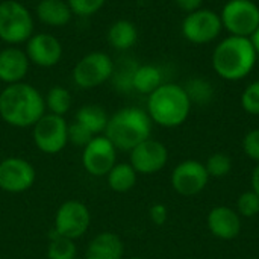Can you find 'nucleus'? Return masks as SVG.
I'll return each mask as SVG.
<instances>
[{"mask_svg":"<svg viewBox=\"0 0 259 259\" xmlns=\"http://www.w3.org/2000/svg\"><path fill=\"white\" fill-rule=\"evenodd\" d=\"M258 53L250 38L228 35L212 50L211 65L215 74L228 82L246 79L255 68Z\"/></svg>","mask_w":259,"mask_h":259,"instance_id":"f257e3e1","label":"nucleus"},{"mask_svg":"<svg viewBox=\"0 0 259 259\" xmlns=\"http://www.w3.org/2000/svg\"><path fill=\"white\" fill-rule=\"evenodd\" d=\"M44 114V97L29 83H11L0 93V117L12 127H33Z\"/></svg>","mask_w":259,"mask_h":259,"instance_id":"f03ea898","label":"nucleus"},{"mask_svg":"<svg viewBox=\"0 0 259 259\" xmlns=\"http://www.w3.org/2000/svg\"><path fill=\"white\" fill-rule=\"evenodd\" d=\"M191 100L182 85L164 82L147 97V114L152 123L171 129L184 124L191 112Z\"/></svg>","mask_w":259,"mask_h":259,"instance_id":"7ed1b4c3","label":"nucleus"},{"mask_svg":"<svg viewBox=\"0 0 259 259\" xmlns=\"http://www.w3.org/2000/svg\"><path fill=\"white\" fill-rule=\"evenodd\" d=\"M152 120L147 111L135 106L123 108L109 117L103 135L115 146L117 150L131 152L140 143L150 138Z\"/></svg>","mask_w":259,"mask_h":259,"instance_id":"20e7f679","label":"nucleus"},{"mask_svg":"<svg viewBox=\"0 0 259 259\" xmlns=\"http://www.w3.org/2000/svg\"><path fill=\"white\" fill-rule=\"evenodd\" d=\"M33 35V18L29 9L15 0L0 3V39L21 44Z\"/></svg>","mask_w":259,"mask_h":259,"instance_id":"39448f33","label":"nucleus"},{"mask_svg":"<svg viewBox=\"0 0 259 259\" xmlns=\"http://www.w3.org/2000/svg\"><path fill=\"white\" fill-rule=\"evenodd\" d=\"M220 20L229 35L252 38L259 27V6L253 0H228Z\"/></svg>","mask_w":259,"mask_h":259,"instance_id":"423d86ee","label":"nucleus"},{"mask_svg":"<svg viewBox=\"0 0 259 259\" xmlns=\"http://www.w3.org/2000/svg\"><path fill=\"white\" fill-rule=\"evenodd\" d=\"M181 30L188 42L203 46L215 41L222 35L223 24L220 20V14L208 8H200L185 15Z\"/></svg>","mask_w":259,"mask_h":259,"instance_id":"0eeeda50","label":"nucleus"},{"mask_svg":"<svg viewBox=\"0 0 259 259\" xmlns=\"http://www.w3.org/2000/svg\"><path fill=\"white\" fill-rule=\"evenodd\" d=\"M36 149L46 155H56L68 144V123L64 117L44 114L32 127Z\"/></svg>","mask_w":259,"mask_h":259,"instance_id":"6e6552de","label":"nucleus"},{"mask_svg":"<svg viewBox=\"0 0 259 259\" xmlns=\"http://www.w3.org/2000/svg\"><path fill=\"white\" fill-rule=\"evenodd\" d=\"M90 225L91 214L88 206L79 200H67L56 209L53 232L76 241L88 232Z\"/></svg>","mask_w":259,"mask_h":259,"instance_id":"1a4fd4ad","label":"nucleus"},{"mask_svg":"<svg viewBox=\"0 0 259 259\" xmlns=\"http://www.w3.org/2000/svg\"><path fill=\"white\" fill-rule=\"evenodd\" d=\"M114 74L112 59L102 52L83 56L73 70V80L79 88L90 90L105 83Z\"/></svg>","mask_w":259,"mask_h":259,"instance_id":"9d476101","label":"nucleus"},{"mask_svg":"<svg viewBox=\"0 0 259 259\" xmlns=\"http://www.w3.org/2000/svg\"><path fill=\"white\" fill-rule=\"evenodd\" d=\"M36 181L35 167L24 158L9 156L0 161V190L20 194L33 187Z\"/></svg>","mask_w":259,"mask_h":259,"instance_id":"9b49d317","label":"nucleus"},{"mask_svg":"<svg viewBox=\"0 0 259 259\" xmlns=\"http://www.w3.org/2000/svg\"><path fill=\"white\" fill-rule=\"evenodd\" d=\"M117 164V149L105 137L96 135L82 152V165L87 173L96 178L106 176Z\"/></svg>","mask_w":259,"mask_h":259,"instance_id":"f8f14e48","label":"nucleus"},{"mask_svg":"<svg viewBox=\"0 0 259 259\" xmlns=\"http://www.w3.org/2000/svg\"><path fill=\"white\" fill-rule=\"evenodd\" d=\"M170 182L178 194L190 197L202 193L206 188L209 175L205 168V164L200 161L185 159L173 168Z\"/></svg>","mask_w":259,"mask_h":259,"instance_id":"ddd939ff","label":"nucleus"},{"mask_svg":"<svg viewBox=\"0 0 259 259\" xmlns=\"http://www.w3.org/2000/svg\"><path fill=\"white\" fill-rule=\"evenodd\" d=\"M168 162V150L164 143L147 138L129 152V164L138 175H155Z\"/></svg>","mask_w":259,"mask_h":259,"instance_id":"4468645a","label":"nucleus"},{"mask_svg":"<svg viewBox=\"0 0 259 259\" xmlns=\"http://www.w3.org/2000/svg\"><path fill=\"white\" fill-rule=\"evenodd\" d=\"M26 55L30 62L39 67H53L62 58V46L58 38L49 33H36L27 39Z\"/></svg>","mask_w":259,"mask_h":259,"instance_id":"2eb2a0df","label":"nucleus"},{"mask_svg":"<svg viewBox=\"0 0 259 259\" xmlns=\"http://www.w3.org/2000/svg\"><path fill=\"white\" fill-rule=\"evenodd\" d=\"M206 226L215 238L223 241H231L240 235L243 223L240 214L235 209L222 205L212 208L208 212Z\"/></svg>","mask_w":259,"mask_h":259,"instance_id":"dca6fc26","label":"nucleus"},{"mask_svg":"<svg viewBox=\"0 0 259 259\" xmlns=\"http://www.w3.org/2000/svg\"><path fill=\"white\" fill-rule=\"evenodd\" d=\"M29 70L27 55L17 49L8 47L0 50V80L11 85L18 83L24 79Z\"/></svg>","mask_w":259,"mask_h":259,"instance_id":"f3484780","label":"nucleus"},{"mask_svg":"<svg viewBox=\"0 0 259 259\" xmlns=\"http://www.w3.org/2000/svg\"><path fill=\"white\" fill-rule=\"evenodd\" d=\"M124 244L114 232L97 234L87 246L85 259H123Z\"/></svg>","mask_w":259,"mask_h":259,"instance_id":"a211bd4d","label":"nucleus"},{"mask_svg":"<svg viewBox=\"0 0 259 259\" xmlns=\"http://www.w3.org/2000/svg\"><path fill=\"white\" fill-rule=\"evenodd\" d=\"M71 9L67 2L62 0H41L36 6L38 18L52 27H61L68 24L71 18Z\"/></svg>","mask_w":259,"mask_h":259,"instance_id":"6ab92c4d","label":"nucleus"},{"mask_svg":"<svg viewBox=\"0 0 259 259\" xmlns=\"http://www.w3.org/2000/svg\"><path fill=\"white\" fill-rule=\"evenodd\" d=\"M108 41L117 50H127L138 41V30L129 20H117L108 30Z\"/></svg>","mask_w":259,"mask_h":259,"instance_id":"aec40b11","label":"nucleus"},{"mask_svg":"<svg viewBox=\"0 0 259 259\" xmlns=\"http://www.w3.org/2000/svg\"><path fill=\"white\" fill-rule=\"evenodd\" d=\"M162 82V71L156 65H138L132 76V90L141 94H152Z\"/></svg>","mask_w":259,"mask_h":259,"instance_id":"412c9836","label":"nucleus"},{"mask_svg":"<svg viewBox=\"0 0 259 259\" xmlns=\"http://www.w3.org/2000/svg\"><path fill=\"white\" fill-rule=\"evenodd\" d=\"M108 185L115 193H127L131 191L138 181V173L129 162H117L111 171L106 175Z\"/></svg>","mask_w":259,"mask_h":259,"instance_id":"4be33fe9","label":"nucleus"},{"mask_svg":"<svg viewBox=\"0 0 259 259\" xmlns=\"http://www.w3.org/2000/svg\"><path fill=\"white\" fill-rule=\"evenodd\" d=\"M76 121L85 126L93 135H100L105 132L109 117L108 112L99 105H85L76 114Z\"/></svg>","mask_w":259,"mask_h":259,"instance_id":"5701e85b","label":"nucleus"},{"mask_svg":"<svg viewBox=\"0 0 259 259\" xmlns=\"http://www.w3.org/2000/svg\"><path fill=\"white\" fill-rule=\"evenodd\" d=\"M184 88L191 100V105L205 106L212 102L214 94H215L212 83L205 77H193V79L187 80Z\"/></svg>","mask_w":259,"mask_h":259,"instance_id":"b1692460","label":"nucleus"},{"mask_svg":"<svg viewBox=\"0 0 259 259\" xmlns=\"http://www.w3.org/2000/svg\"><path fill=\"white\" fill-rule=\"evenodd\" d=\"M44 102H46V108H49L50 114L64 117L70 111L73 99H71V94H70V91L67 88L53 87V88L49 90Z\"/></svg>","mask_w":259,"mask_h":259,"instance_id":"393cba45","label":"nucleus"},{"mask_svg":"<svg viewBox=\"0 0 259 259\" xmlns=\"http://www.w3.org/2000/svg\"><path fill=\"white\" fill-rule=\"evenodd\" d=\"M77 249L76 243L67 237L52 234L47 247V258L49 259H76Z\"/></svg>","mask_w":259,"mask_h":259,"instance_id":"a878e982","label":"nucleus"},{"mask_svg":"<svg viewBox=\"0 0 259 259\" xmlns=\"http://www.w3.org/2000/svg\"><path fill=\"white\" fill-rule=\"evenodd\" d=\"M205 168L209 175V178L214 179H222L226 178L231 170H232V159L226 155V153H214L211 155L206 162H205Z\"/></svg>","mask_w":259,"mask_h":259,"instance_id":"bb28decb","label":"nucleus"},{"mask_svg":"<svg viewBox=\"0 0 259 259\" xmlns=\"http://www.w3.org/2000/svg\"><path fill=\"white\" fill-rule=\"evenodd\" d=\"M240 217L252 219L259 214V196L255 191H244L237 199V209Z\"/></svg>","mask_w":259,"mask_h":259,"instance_id":"cd10ccee","label":"nucleus"},{"mask_svg":"<svg viewBox=\"0 0 259 259\" xmlns=\"http://www.w3.org/2000/svg\"><path fill=\"white\" fill-rule=\"evenodd\" d=\"M241 108L250 115H259V80L250 82L241 93Z\"/></svg>","mask_w":259,"mask_h":259,"instance_id":"c85d7f7f","label":"nucleus"},{"mask_svg":"<svg viewBox=\"0 0 259 259\" xmlns=\"http://www.w3.org/2000/svg\"><path fill=\"white\" fill-rule=\"evenodd\" d=\"M106 0H68V6L73 14L80 17H90L99 12Z\"/></svg>","mask_w":259,"mask_h":259,"instance_id":"c756f323","label":"nucleus"},{"mask_svg":"<svg viewBox=\"0 0 259 259\" xmlns=\"http://www.w3.org/2000/svg\"><path fill=\"white\" fill-rule=\"evenodd\" d=\"M94 137L96 135H93L85 126H82L77 121L68 124V143H71L77 147H85Z\"/></svg>","mask_w":259,"mask_h":259,"instance_id":"7c9ffc66","label":"nucleus"},{"mask_svg":"<svg viewBox=\"0 0 259 259\" xmlns=\"http://www.w3.org/2000/svg\"><path fill=\"white\" fill-rule=\"evenodd\" d=\"M243 152L256 164L259 162V127L247 132L243 138Z\"/></svg>","mask_w":259,"mask_h":259,"instance_id":"2f4dec72","label":"nucleus"},{"mask_svg":"<svg viewBox=\"0 0 259 259\" xmlns=\"http://www.w3.org/2000/svg\"><path fill=\"white\" fill-rule=\"evenodd\" d=\"M149 217H150V220H152L153 225L162 226V225L167 222V219H168V209H167V206L162 205V203H155V205L149 209Z\"/></svg>","mask_w":259,"mask_h":259,"instance_id":"473e14b6","label":"nucleus"},{"mask_svg":"<svg viewBox=\"0 0 259 259\" xmlns=\"http://www.w3.org/2000/svg\"><path fill=\"white\" fill-rule=\"evenodd\" d=\"M178 8L184 12H193L200 8H203V0H175Z\"/></svg>","mask_w":259,"mask_h":259,"instance_id":"72a5a7b5","label":"nucleus"},{"mask_svg":"<svg viewBox=\"0 0 259 259\" xmlns=\"http://www.w3.org/2000/svg\"><path fill=\"white\" fill-rule=\"evenodd\" d=\"M250 184H252V191H255L259 196V162L255 165V168L252 171Z\"/></svg>","mask_w":259,"mask_h":259,"instance_id":"f704fd0d","label":"nucleus"},{"mask_svg":"<svg viewBox=\"0 0 259 259\" xmlns=\"http://www.w3.org/2000/svg\"><path fill=\"white\" fill-rule=\"evenodd\" d=\"M252 42H253V46H255V50H256V53H258V58H259V27L258 30L252 35Z\"/></svg>","mask_w":259,"mask_h":259,"instance_id":"c9c22d12","label":"nucleus"},{"mask_svg":"<svg viewBox=\"0 0 259 259\" xmlns=\"http://www.w3.org/2000/svg\"><path fill=\"white\" fill-rule=\"evenodd\" d=\"M127 259H144V258H140V256H132V258H127Z\"/></svg>","mask_w":259,"mask_h":259,"instance_id":"e433bc0d","label":"nucleus"},{"mask_svg":"<svg viewBox=\"0 0 259 259\" xmlns=\"http://www.w3.org/2000/svg\"><path fill=\"white\" fill-rule=\"evenodd\" d=\"M76 259H77V258H76Z\"/></svg>","mask_w":259,"mask_h":259,"instance_id":"4c0bfd02","label":"nucleus"}]
</instances>
